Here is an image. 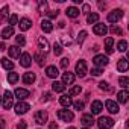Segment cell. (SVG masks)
<instances>
[{
    "label": "cell",
    "mask_w": 129,
    "mask_h": 129,
    "mask_svg": "<svg viewBox=\"0 0 129 129\" xmlns=\"http://www.w3.org/2000/svg\"><path fill=\"white\" fill-rule=\"evenodd\" d=\"M29 109H30V105H29L27 102H18V103L15 105V112H17L18 115H21V114H26Z\"/></svg>",
    "instance_id": "cell-7"
},
{
    "label": "cell",
    "mask_w": 129,
    "mask_h": 129,
    "mask_svg": "<svg viewBox=\"0 0 129 129\" xmlns=\"http://www.w3.org/2000/svg\"><path fill=\"white\" fill-rule=\"evenodd\" d=\"M118 84H120V87L127 88V85H129V78H127V76H121V78L118 79Z\"/></svg>",
    "instance_id": "cell-35"
},
{
    "label": "cell",
    "mask_w": 129,
    "mask_h": 129,
    "mask_svg": "<svg viewBox=\"0 0 129 129\" xmlns=\"http://www.w3.org/2000/svg\"><path fill=\"white\" fill-rule=\"evenodd\" d=\"M75 82V75L70 73V72H66V73H62V84L64 85H72Z\"/></svg>",
    "instance_id": "cell-14"
},
{
    "label": "cell",
    "mask_w": 129,
    "mask_h": 129,
    "mask_svg": "<svg viewBox=\"0 0 129 129\" xmlns=\"http://www.w3.org/2000/svg\"><path fill=\"white\" fill-rule=\"evenodd\" d=\"M121 17H123V11L121 9H114L108 14V21L109 23H117Z\"/></svg>",
    "instance_id": "cell-6"
},
{
    "label": "cell",
    "mask_w": 129,
    "mask_h": 129,
    "mask_svg": "<svg viewBox=\"0 0 129 129\" xmlns=\"http://www.w3.org/2000/svg\"><path fill=\"white\" fill-rule=\"evenodd\" d=\"M93 32H94L96 35H105V34L108 32V27H106L105 23H96L94 27H93Z\"/></svg>",
    "instance_id": "cell-10"
},
{
    "label": "cell",
    "mask_w": 129,
    "mask_h": 129,
    "mask_svg": "<svg viewBox=\"0 0 129 129\" xmlns=\"http://www.w3.org/2000/svg\"><path fill=\"white\" fill-rule=\"evenodd\" d=\"M112 46H114V38H111V37H108V38L105 40V50H106L108 53H112V52H114V49H112Z\"/></svg>",
    "instance_id": "cell-29"
},
{
    "label": "cell",
    "mask_w": 129,
    "mask_h": 129,
    "mask_svg": "<svg viewBox=\"0 0 129 129\" xmlns=\"http://www.w3.org/2000/svg\"><path fill=\"white\" fill-rule=\"evenodd\" d=\"M127 69H129V62H127L126 58H121V59L117 61V70L118 72L124 73V72H127Z\"/></svg>",
    "instance_id": "cell-13"
},
{
    "label": "cell",
    "mask_w": 129,
    "mask_h": 129,
    "mask_svg": "<svg viewBox=\"0 0 129 129\" xmlns=\"http://www.w3.org/2000/svg\"><path fill=\"white\" fill-rule=\"evenodd\" d=\"M58 14H59V11H50V12H47L49 18H56V17H58Z\"/></svg>",
    "instance_id": "cell-46"
},
{
    "label": "cell",
    "mask_w": 129,
    "mask_h": 129,
    "mask_svg": "<svg viewBox=\"0 0 129 129\" xmlns=\"http://www.w3.org/2000/svg\"><path fill=\"white\" fill-rule=\"evenodd\" d=\"M76 75L81 76V78H84L87 75V62L85 61H79L76 64Z\"/></svg>",
    "instance_id": "cell-8"
},
{
    "label": "cell",
    "mask_w": 129,
    "mask_h": 129,
    "mask_svg": "<svg viewBox=\"0 0 129 129\" xmlns=\"http://www.w3.org/2000/svg\"><path fill=\"white\" fill-rule=\"evenodd\" d=\"M53 52H55V55H56V56H59V55L62 53V47H61V44L55 43V44H53Z\"/></svg>",
    "instance_id": "cell-39"
},
{
    "label": "cell",
    "mask_w": 129,
    "mask_h": 129,
    "mask_svg": "<svg viewBox=\"0 0 129 129\" xmlns=\"http://www.w3.org/2000/svg\"><path fill=\"white\" fill-rule=\"evenodd\" d=\"M17 129H27V124H26V121H20V123L17 124Z\"/></svg>",
    "instance_id": "cell-49"
},
{
    "label": "cell",
    "mask_w": 129,
    "mask_h": 129,
    "mask_svg": "<svg viewBox=\"0 0 129 129\" xmlns=\"http://www.w3.org/2000/svg\"><path fill=\"white\" fill-rule=\"evenodd\" d=\"M117 49H118L120 52H126V50H127V43H126L124 40L118 41V44H117Z\"/></svg>",
    "instance_id": "cell-36"
},
{
    "label": "cell",
    "mask_w": 129,
    "mask_h": 129,
    "mask_svg": "<svg viewBox=\"0 0 129 129\" xmlns=\"http://www.w3.org/2000/svg\"><path fill=\"white\" fill-rule=\"evenodd\" d=\"M0 105H2V96H0Z\"/></svg>",
    "instance_id": "cell-57"
},
{
    "label": "cell",
    "mask_w": 129,
    "mask_h": 129,
    "mask_svg": "<svg viewBox=\"0 0 129 129\" xmlns=\"http://www.w3.org/2000/svg\"><path fill=\"white\" fill-rule=\"evenodd\" d=\"M85 37H87V30H81V32H79V35H78V43H79V44H82V43H84V40H85Z\"/></svg>",
    "instance_id": "cell-40"
},
{
    "label": "cell",
    "mask_w": 129,
    "mask_h": 129,
    "mask_svg": "<svg viewBox=\"0 0 129 129\" xmlns=\"http://www.w3.org/2000/svg\"><path fill=\"white\" fill-rule=\"evenodd\" d=\"M8 11H9L8 6H3V8H2V11H0V23L5 21V18L8 17Z\"/></svg>",
    "instance_id": "cell-34"
},
{
    "label": "cell",
    "mask_w": 129,
    "mask_h": 129,
    "mask_svg": "<svg viewBox=\"0 0 129 129\" xmlns=\"http://www.w3.org/2000/svg\"><path fill=\"white\" fill-rule=\"evenodd\" d=\"M97 21H99V14L91 12V14L87 15V23H88V24H96Z\"/></svg>",
    "instance_id": "cell-31"
},
{
    "label": "cell",
    "mask_w": 129,
    "mask_h": 129,
    "mask_svg": "<svg viewBox=\"0 0 129 129\" xmlns=\"http://www.w3.org/2000/svg\"><path fill=\"white\" fill-rule=\"evenodd\" d=\"M15 41H17L18 46H24V44H26V38H24V35H17V37H15Z\"/></svg>",
    "instance_id": "cell-38"
},
{
    "label": "cell",
    "mask_w": 129,
    "mask_h": 129,
    "mask_svg": "<svg viewBox=\"0 0 129 129\" xmlns=\"http://www.w3.org/2000/svg\"><path fill=\"white\" fill-rule=\"evenodd\" d=\"M52 90H53L55 93H64V90H66V85H64L62 82L55 81V82L52 84Z\"/></svg>",
    "instance_id": "cell-25"
},
{
    "label": "cell",
    "mask_w": 129,
    "mask_h": 129,
    "mask_svg": "<svg viewBox=\"0 0 129 129\" xmlns=\"http://www.w3.org/2000/svg\"><path fill=\"white\" fill-rule=\"evenodd\" d=\"M49 97H50V94H49V93L43 94V100H49Z\"/></svg>",
    "instance_id": "cell-52"
},
{
    "label": "cell",
    "mask_w": 129,
    "mask_h": 129,
    "mask_svg": "<svg viewBox=\"0 0 129 129\" xmlns=\"http://www.w3.org/2000/svg\"><path fill=\"white\" fill-rule=\"evenodd\" d=\"M0 62H2V67H3L5 70H12V69H14V62L9 61L8 58H2V61H0Z\"/></svg>",
    "instance_id": "cell-30"
},
{
    "label": "cell",
    "mask_w": 129,
    "mask_h": 129,
    "mask_svg": "<svg viewBox=\"0 0 129 129\" xmlns=\"http://www.w3.org/2000/svg\"><path fill=\"white\" fill-rule=\"evenodd\" d=\"M73 106H75V109H78V111H81V109H84V106H85V103H84L82 100H78V102H75V103H73Z\"/></svg>",
    "instance_id": "cell-42"
},
{
    "label": "cell",
    "mask_w": 129,
    "mask_h": 129,
    "mask_svg": "<svg viewBox=\"0 0 129 129\" xmlns=\"http://www.w3.org/2000/svg\"><path fill=\"white\" fill-rule=\"evenodd\" d=\"M81 123H82L85 127H90V126H93L94 118H93V115H91V114H84V115L81 117Z\"/></svg>",
    "instance_id": "cell-16"
},
{
    "label": "cell",
    "mask_w": 129,
    "mask_h": 129,
    "mask_svg": "<svg viewBox=\"0 0 129 129\" xmlns=\"http://www.w3.org/2000/svg\"><path fill=\"white\" fill-rule=\"evenodd\" d=\"M5 49H6L5 44H3V43H0V50H5Z\"/></svg>",
    "instance_id": "cell-54"
},
{
    "label": "cell",
    "mask_w": 129,
    "mask_h": 129,
    "mask_svg": "<svg viewBox=\"0 0 129 129\" xmlns=\"http://www.w3.org/2000/svg\"><path fill=\"white\" fill-rule=\"evenodd\" d=\"M12 35H14V27H11V26H6V27L2 30V38H3V40H9Z\"/></svg>",
    "instance_id": "cell-24"
},
{
    "label": "cell",
    "mask_w": 129,
    "mask_h": 129,
    "mask_svg": "<svg viewBox=\"0 0 129 129\" xmlns=\"http://www.w3.org/2000/svg\"><path fill=\"white\" fill-rule=\"evenodd\" d=\"M102 73H103V70H102L100 67H93V69H91V75H93V76H100Z\"/></svg>",
    "instance_id": "cell-41"
},
{
    "label": "cell",
    "mask_w": 129,
    "mask_h": 129,
    "mask_svg": "<svg viewBox=\"0 0 129 129\" xmlns=\"http://www.w3.org/2000/svg\"><path fill=\"white\" fill-rule=\"evenodd\" d=\"M56 115H58V118L62 120V121H72L73 117H75V114H73L72 111H69V109H59V111L56 112Z\"/></svg>",
    "instance_id": "cell-3"
},
{
    "label": "cell",
    "mask_w": 129,
    "mask_h": 129,
    "mask_svg": "<svg viewBox=\"0 0 129 129\" xmlns=\"http://www.w3.org/2000/svg\"><path fill=\"white\" fill-rule=\"evenodd\" d=\"M84 129H88V127H84Z\"/></svg>",
    "instance_id": "cell-58"
},
{
    "label": "cell",
    "mask_w": 129,
    "mask_h": 129,
    "mask_svg": "<svg viewBox=\"0 0 129 129\" xmlns=\"http://www.w3.org/2000/svg\"><path fill=\"white\" fill-rule=\"evenodd\" d=\"M20 64L23 67H30V64H32V58H30V55L29 53H21V56H20Z\"/></svg>",
    "instance_id": "cell-15"
},
{
    "label": "cell",
    "mask_w": 129,
    "mask_h": 129,
    "mask_svg": "<svg viewBox=\"0 0 129 129\" xmlns=\"http://www.w3.org/2000/svg\"><path fill=\"white\" fill-rule=\"evenodd\" d=\"M34 58H35V61H37V64L40 67H43L44 66V58H46V53H43V52H37L35 55H34Z\"/></svg>",
    "instance_id": "cell-28"
},
{
    "label": "cell",
    "mask_w": 129,
    "mask_h": 129,
    "mask_svg": "<svg viewBox=\"0 0 129 129\" xmlns=\"http://www.w3.org/2000/svg\"><path fill=\"white\" fill-rule=\"evenodd\" d=\"M102 108H103V103H102L100 100H94V102L91 103V115H93V114H100Z\"/></svg>",
    "instance_id": "cell-18"
},
{
    "label": "cell",
    "mask_w": 129,
    "mask_h": 129,
    "mask_svg": "<svg viewBox=\"0 0 129 129\" xmlns=\"http://www.w3.org/2000/svg\"><path fill=\"white\" fill-rule=\"evenodd\" d=\"M59 103H61L62 106H70V105H73L72 96H69V94H64V96H61V97H59Z\"/></svg>",
    "instance_id": "cell-22"
},
{
    "label": "cell",
    "mask_w": 129,
    "mask_h": 129,
    "mask_svg": "<svg viewBox=\"0 0 129 129\" xmlns=\"http://www.w3.org/2000/svg\"><path fill=\"white\" fill-rule=\"evenodd\" d=\"M105 106H106V109H108L111 114H117V112L120 111L117 102H114V100H106V102H105Z\"/></svg>",
    "instance_id": "cell-12"
},
{
    "label": "cell",
    "mask_w": 129,
    "mask_h": 129,
    "mask_svg": "<svg viewBox=\"0 0 129 129\" xmlns=\"http://www.w3.org/2000/svg\"><path fill=\"white\" fill-rule=\"evenodd\" d=\"M82 11H84V14H90V5H84V8H82Z\"/></svg>",
    "instance_id": "cell-51"
},
{
    "label": "cell",
    "mask_w": 129,
    "mask_h": 129,
    "mask_svg": "<svg viewBox=\"0 0 129 129\" xmlns=\"http://www.w3.org/2000/svg\"><path fill=\"white\" fill-rule=\"evenodd\" d=\"M46 11H47V2H46V0H40V2H38V12L44 14Z\"/></svg>",
    "instance_id": "cell-33"
},
{
    "label": "cell",
    "mask_w": 129,
    "mask_h": 129,
    "mask_svg": "<svg viewBox=\"0 0 129 129\" xmlns=\"http://www.w3.org/2000/svg\"><path fill=\"white\" fill-rule=\"evenodd\" d=\"M81 93V87H73L70 91H69V96H76V94H79Z\"/></svg>",
    "instance_id": "cell-43"
},
{
    "label": "cell",
    "mask_w": 129,
    "mask_h": 129,
    "mask_svg": "<svg viewBox=\"0 0 129 129\" xmlns=\"http://www.w3.org/2000/svg\"><path fill=\"white\" fill-rule=\"evenodd\" d=\"M108 62H109V59L105 56V55H96L94 58H93V64L96 67H105V66H108Z\"/></svg>",
    "instance_id": "cell-5"
},
{
    "label": "cell",
    "mask_w": 129,
    "mask_h": 129,
    "mask_svg": "<svg viewBox=\"0 0 129 129\" xmlns=\"http://www.w3.org/2000/svg\"><path fill=\"white\" fill-rule=\"evenodd\" d=\"M2 99H3V100H2L3 108H5V109H11V108H12V105H14V94H12L11 91H8V90H6Z\"/></svg>",
    "instance_id": "cell-1"
},
{
    "label": "cell",
    "mask_w": 129,
    "mask_h": 129,
    "mask_svg": "<svg viewBox=\"0 0 129 129\" xmlns=\"http://www.w3.org/2000/svg\"><path fill=\"white\" fill-rule=\"evenodd\" d=\"M8 53H9L11 58H20V56H21V50H20L18 46H11V47L8 49Z\"/></svg>",
    "instance_id": "cell-19"
},
{
    "label": "cell",
    "mask_w": 129,
    "mask_h": 129,
    "mask_svg": "<svg viewBox=\"0 0 129 129\" xmlns=\"http://www.w3.org/2000/svg\"><path fill=\"white\" fill-rule=\"evenodd\" d=\"M29 94H30V93H29L27 90H24V88H17V90L14 91V96H15L20 102H23L26 97H29Z\"/></svg>",
    "instance_id": "cell-11"
},
{
    "label": "cell",
    "mask_w": 129,
    "mask_h": 129,
    "mask_svg": "<svg viewBox=\"0 0 129 129\" xmlns=\"http://www.w3.org/2000/svg\"><path fill=\"white\" fill-rule=\"evenodd\" d=\"M46 75H47L49 78L55 79V78H58V75H59V70H58V67H55V66H49V67L46 69Z\"/></svg>",
    "instance_id": "cell-17"
},
{
    "label": "cell",
    "mask_w": 129,
    "mask_h": 129,
    "mask_svg": "<svg viewBox=\"0 0 129 129\" xmlns=\"http://www.w3.org/2000/svg\"><path fill=\"white\" fill-rule=\"evenodd\" d=\"M99 88L100 90H106V91H109L111 88H109V85H108V82H105V81H102L100 84H99Z\"/></svg>",
    "instance_id": "cell-44"
},
{
    "label": "cell",
    "mask_w": 129,
    "mask_h": 129,
    "mask_svg": "<svg viewBox=\"0 0 129 129\" xmlns=\"http://www.w3.org/2000/svg\"><path fill=\"white\" fill-rule=\"evenodd\" d=\"M38 47H40V52L47 53L49 49H50V44H49V41L44 37H38Z\"/></svg>",
    "instance_id": "cell-9"
},
{
    "label": "cell",
    "mask_w": 129,
    "mask_h": 129,
    "mask_svg": "<svg viewBox=\"0 0 129 129\" xmlns=\"http://www.w3.org/2000/svg\"><path fill=\"white\" fill-rule=\"evenodd\" d=\"M47 118H49V114H47V111H44V109L37 111L35 115H34V120H35V123H38V124L47 123Z\"/></svg>",
    "instance_id": "cell-4"
},
{
    "label": "cell",
    "mask_w": 129,
    "mask_h": 129,
    "mask_svg": "<svg viewBox=\"0 0 129 129\" xmlns=\"http://www.w3.org/2000/svg\"><path fill=\"white\" fill-rule=\"evenodd\" d=\"M79 9L76 8V6H69L67 8V11H66V14H67V17H70V18H76L78 15H79Z\"/></svg>",
    "instance_id": "cell-23"
},
{
    "label": "cell",
    "mask_w": 129,
    "mask_h": 129,
    "mask_svg": "<svg viewBox=\"0 0 129 129\" xmlns=\"http://www.w3.org/2000/svg\"><path fill=\"white\" fill-rule=\"evenodd\" d=\"M67 129H76V127H73V126H72V127H67Z\"/></svg>",
    "instance_id": "cell-56"
},
{
    "label": "cell",
    "mask_w": 129,
    "mask_h": 129,
    "mask_svg": "<svg viewBox=\"0 0 129 129\" xmlns=\"http://www.w3.org/2000/svg\"><path fill=\"white\" fill-rule=\"evenodd\" d=\"M5 126H6L5 118H3V117H0V129H5Z\"/></svg>",
    "instance_id": "cell-50"
},
{
    "label": "cell",
    "mask_w": 129,
    "mask_h": 129,
    "mask_svg": "<svg viewBox=\"0 0 129 129\" xmlns=\"http://www.w3.org/2000/svg\"><path fill=\"white\" fill-rule=\"evenodd\" d=\"M18 26H20V30H23V32H24V30H29V29L32 27V21H30L29 18H21Z\"/></svg>",
    "instance_id": "cell-20"
},
{
    "label": "cell",
    "mask_w": 129,
    "mask_h": 129,
    "mask_svg": "<svg viewBox=\"0 0 129 129\" xmlns=\"http://www.w3.org/2000/svg\"><path fill=\"white\" fill-rule=\"evenodd\" d=\"M105 6H106V5H105V3H99V8H100V9H103V8H105Z\"/></svg>",
    "instance_id": "cell-55"
},
{
    "label": "cell",
    "mask_w": 129,
    "mask_h": 129,
    "mask_svg": "<svg viewBox=\"0 0 129 129\" xmlns=\"http://www.w3.org/2000/svg\"><path fill=\"white\" fill-rule=\"evenodd\" d=\"M69 64H70V61H69L67 58L61 59V67H62V69H67V67H69Z\"/></svg>",
    "instance_id": "cell-45"
},
{
    "label": "cell",
    "mask_w": 129,
    "mask_h": 129,
    "mask_svg": "<svg viewBox=\"0 0 129 129\" xmlns=\"http://www.w3.org/2000/svg\"><path fill=\"white\" fill-rule=\"evenodd\" d=\"M61 41H62V44H66V46H70V44H72V40H70V38H67V37H62V38H61Z\"/></svg>",
    "instance_id": "cell-47"
},
{
    "label": "cell",
    "mask_w": 129,
    "mask_h": 129,
    "mask_svg": "<svg viewBox=\"0 0 129 129\" xmlns=\"http://www.w3.org/2000/svg\"><path fill=\"white\" fill-rule=\"evenodd\" d=\"M23 82H24V84H27V85L34 84V82H35V75H34V73H30V72L24 73V75H23Z\"/></svg>",
    "instance_id": "cell-26"
},
{
    "label": "cell",
    "mask_w": 129,
    "mask_h": 129,
    "mask_svg": "<svg viewBox=\"0 0 129 129\" xmlns=\"http://www.w3.org/2000/svg\"><path fill=\"white\" fill-rule=\"evenodd\" d=\"M111 32H112V34H118V35H121V29L117 27V26H112V27H111Z\"/></svg>",
    "instance_id": "cell-48"
},
{
    "label": "cell",
    "mask_w": 129,
    "mask_h": 129,
    "mask_svg": "<svg viewBox=\"0 0 129 129\" xmlns=\"http://www.w3.org/2000/svg\"><path fill=\"white\" fill-rule=\"evenodd\" d=\"M41 29H43V32L50 34V32L53 30V24H52V21H50V20H43V21H41Z\"/></svg>",
    "instance_id": "cell-21"
},
{
    "label": "cell",
    "mask_w": 129,
    "mask_h": 129,
    "mask_svg": "<svg viewBox=\"0 0 129 129\" xmlns=\"http://www.w3.org/2000/svg\"><path fill=\"white\" fill-rule=\"evenodd\" d=\"M18 81V73H15V72H11V73H8V82L9 84H15Z\"/></svg>",
    "instance_id": "cell-32"
},
{
    "label": "cell",
    "mask_w": 129,
    "mask_h": 129,
    "mask_svg": "<svg viewBox=\"0 0 129 129\" xmlns=\"http://www.w3.org/2000/svg\"><path fill=\"white\" fill-rule=\"evenodd\" d=\"M127 99H129V93H127L126 90H123V91L117 93V100H118L120 103H126V102H127Z\"/></svg>",
    "instance_id": "cell-27"
},
{
    "label": "cell",
    "mask_w": 129,
    "mask_h": 129,
    "mask_svg": "<svg viewBox=\"0 0 129 129\" xmlns=\"http://www.w3.org/2000/svg\"><path fill=\"white\" fill-rule=\"evenodd\" d=\"M97 126L99 129H111L114 126V120L111 117H100L97 120Z\"/></svg>",
    "instance_id": "cell-2"
},
{
    "label": "cell",
    "mask_w": 129,
    "mask_h": 129,
    "mask_svg": "<svg viewBox=\"0 0 129 129\" xmlns=\"http://www.w3.org/2000/svg\"><path fill=\"white\" fill-rule=\"evenodd\" d=\"M49 127H50V129H58V124H56V123H50Z\"/></svg>",
    "instance_id": "cell-53"
},
{
    "label": "cell",
    "mask_w": 129,
    "mask_h": 129,
    "mask_svg": "<svg viewBox=\"0 0 129 129\" xmlns=\"http://www.w3.org/2000/svg\"><path fill=\"white\" fill-rule=\"evenodd\" d=\"M17 23H18V17H17L15 14H12V15L9 17V26H11V27H14Z\"/></svg>",
    "instance_id": "cell-37"
}]
</instances>
